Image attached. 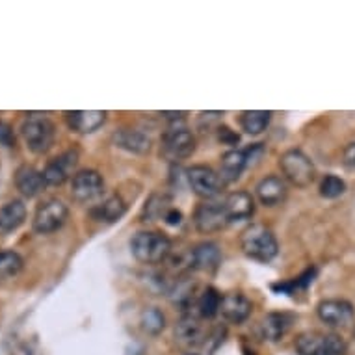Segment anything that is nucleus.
Returning a JSON list of instances; mask_svg holds the SVG:
<instances>
[{
	"label": "nucleus",
	"mask_w": 355,
	"mask_h": 355,
	"mask_svg": "<svg viewBox=\"0 0 355 355\" xmlns=\"http://www.w3.org/2000/svg\"><path fill=\"white\" fill-rule=\"evenodd\" d=\"M21 136L30 151L34 155H43L54 146L56 128L45 114L32 112V114H26L21 123Z\"/></svg>",
	"instance_id": "nucleus-1"
},
{
	"label": "nucleus",
	"mask_w": 355,
	"mask_h": 355,
	"mask_svg": "<svg viewBox=\"0 0 355 355\" xmlns=\"http://www.w3.org/2000/svg\"><path fill=\"white\" fill-rule=\"evenodd\" d=\"M132 255L144 264H158L168 259L171 253V240L162 233L155 231H140L130 240Z\"/></svg>",
	"instance_id": "nucleus-2"
},
{
	"label": "nucleus",
	"mask_w": 355,
	"mask_h": 355,
	"mask_svg": "<svg viewBox=\"0 0 355 355\" xmlns=\"http://www.w3.org/2000/svg\"><path fill=\"white\" fill-rule=\"evenodd\" d=\"M240 244H242L245 255L261 262H270L279 251L275 234L261 223L245 229L240 239Z\"/></svg>",
	"instance_id": "nucleus-3"
},
{
	"label": "nucleus",
	"mask_w": 355,
	"mask_h": 355,
	"mask_svg": "<svg viewBox=\"0 0 355 355\" xmlns=\"http://www.w3.org/2000/svg\"><path fill=\"white\" fill-rule=\"evenodd\" d=\"M281 173L285 181L297 188L311 187L316 179V168L313 160L300 149H288L279 158Z\"/></svg>",
	"instance_id": "nucleus-4"
},
{
	"label": "nucleus",
	"mask_w": 355,
	"mask_h": 355,
	"mask_svg": "<svg viewBox=\"0 0 355 355\" xmlns=\"http://www.w3.org/2000/svg\"><path fill=\"white\" fill-rule=\"evenodd\" d=\"M67 218H69L67 207L60 199H49L45 203H41L35 210L32 227H34L35 233L51 234L64 227Z\"/></svg>",
	"instance_id": "nucleus-5"
},
{
	"label": "nucleus",
	"mask_w": 355,
	"mask_h": 355,
	"mask_svg": "<svg viewBox=\"0 0 355 355\" xmlns=\"http://www.w3.org/2000/svg\"><path fill=\"white\" fill-rule=\"evenodd\" d=\"M300 355H346V344L338 335L303 333L296 340Z\"/></svg>",
	"instance_id": "nucleus-6"
},
{
	"label": "nucleus",
	"mask_w": 355,
	"mask_h": 355,
	"mask_svg": "<svg viewBox=\"0 0 355 355\" xmlns=\"http://www.w3.org/2000/svg\"><path fill=\"white\" fill-rule=\"evenodd\" d=\"M196 151V138L182 125H175L168 128L162 136V155L168 160H184Z\"/></svg>",
	"instance_id": "nucleus-7"
},
{
	"label": "nucleus",
	"mask_w": 355,
	"mask_h": 355,
	"mask_svg": "<svg viewBox=\"0 0 355 355\" xmlns=\"http://www.w3.org/2000/svg\"><path fill=\"white\" fill-rule=\"evenodd\" d=\"M187 173L192 190L203 199L216 198L223 190V184H225L220 173L209 168V166H192Z\"/></svg>",
	"instance_id": "nucleus-8"
},
{
	"label": "nucleus",
	"mask_w": 355,
	"mask_h": 355,
	"mask_svg": "<svg viewBox=\"0 0 355 355\" xmlns=\"http://www.w3.org/2000/svg\"><path fill=\"white\" fill-rule=\"evenodd\" d=\"M103 192H105V181L95 169H82L71 179V196L80 203L94 201Z\"/></svg>",
	"instance_id": "nucleus-9"
},
{
	"label": "nucleus",
	"mask_w": 355,
	"mask_h": 355,
	"mask_svg": "<svg viewBox=\"0 0 355 355\" xmlns=\"http://www.w3.org/2000/svg\"><path fill=\"white\" fill-rule=\"evenodd\" d=\"M193 223L199 233L209 234L218 233L223 227H227L231 221H229L223 203H203L199 205L193 214Z\"/></svg>",
	"instance_id": "nucleus-10"
},
{
	"label": "nucleus",
	"mask_w": 355,
	"mask_h": 355,
	"mask_svg": "<svg viewBox=\"0 0 355 355\" xmlns=\"http://www.w3.org/2000/svg\"><path fill=\"white\" fill-rule=\"evenodd\" d=\"M76 164H78V151L76 149L62 153L45 166L43 179H45L49 187H62L69 179L71 173L75 171Z\"/></svg>",
	"instance_id": "nucleus-11"
},
{
	"label": "nucleus",
	"mask_w": 355,
	"mask_h": 355,
	"mask_svg": "<svg viewBox=\"0 0 355 355\" xmlns=\"http://www.w3.org/2000/svg\"><path fill=\"white\" fill-rule=\"evenodd\" d=\"M318 318L331 327H346L354 320V305L346 300H324L318 303Z\"/></svg>",
	"instance_id": "nucleus-12"
},
{
	"label": "nucleus",
	"mask_w": 355,
	"mask_h": 355,
	"mask_svg": "<svg viewBox=\"0 0 355 355\" xmlns=\"http://www.w3.org/2000/svg\"><path fill=\"white\" fill-rule=\"evenodd\" d=\"M251 309H253L251 302L244 294L231 292V294L221 296L220 315L231 324H242V322L248 320L251 315Z\"/></svg>",
	"instance_id": "nucleus-13"
},
{
	"label": "nucleus",
	"mask_w": 355,
	"mask_h": 355,
	"mask_svg": "<svg viewBox=\"0 0 355 355\" xmlns=\"http://www.w3.org/2000/svg\"><path fill=\"white\" fill-rule=\"evenodd\" d=\"M288 188L286 181L281 179L277 175H270L264 177L259 184H257V198L264 207H277L286 199Z\"/></svg>",
	"instance_id": "nucleus-14"
},
{
	"label": "nucleus",
	"mask_w": 355,
	"mask_h": 355,
	"mask_svg": "<svg viewBox=\"0 0 355 355\" xmlns=\"http://www.w3.org/2000/svg\"><path fill=\"white\" fill-rule=\"evenodd\" d=\"M188 261H190V268L214 272L220 266L221 251L214 242H203L188 253Z\"/></svg>",
	"instance_id": "nucleus-15"
},
{
	"label": "nucleus",
	"mask_w": 355,
	"mask_h": 355,
	"mask_svg": "<svg viewBox=\"0 0 355 355\" xmlns=\"http://www.w3.org/2000/svg\"><path fill=\"white\" fill-rule=\"evenodd\" d=\"M65 119L75 132L78 135H89L97 128L103 127L106 121V112L103 110H75L65 112Z\"/></svg>",
	"instance_id": "nucleus-16"
},
{
	"label": "nucleus",
	"mask_w": 355,
	"mask_h": 355,
	"mask_svg": "<svg viewBox=\"0 0 355 355\" xmlns=\"http://www.w3.org/2000/svg\"><path fill=\"white\" fill-rule=\"evenodd\" d=\"M15 187L24 198H35V196H40L43 192L47 182L43 179V171H37L34 166L23 164L15 171Z\"/></svg>",
	"instance_id": "nucleus-17"
},
{
	"label": "nucleus",
	"mask_w": 355,
	"mask_h": 355,
	"mask_svg": "<svg viewBox=\"0 0 355 355\" xmlns=\"http://www.w3.org/2000/svg\"><path fill=\"white\" fill-rule=\"evenodd\" d=\"M175 337H177V343L187 346V348H192V346H199V344L205 343V329L199 322V316L196 315H184L179 320V324L175 326Z\"/></svg>",
	"instance_id": "nucleus-18"
},
{
	"label": "nucleus",
	"mask_w": 355,
	"mask_h": 355,
	"mask_svg": "<svg viewBox=\"0 0 355 355\" xmlns=\"http://www.w3.org/2000/svg\"><path fill=\"white\" fill-rule=\"evenodd\" d=\"M223 207H225L229 221L250 220L255 212V201L251 198V193L244 192V190L229 193L223 201Z\"/></svg>",
	"instance_id": "nucleus-19"
},
{
	"label": "nucleus",
	"mask_w": 355,
	"mask_h": 355,
	"mask_svg": "<svg viewBox=\"0 0 355 355\" xmlns=\"http://www.w3.org/2000/svg\"><path fill=\"white\" fill-rule=\"evenodd\" d=\"M114 141L117 147H121L128 153H135V155H144L151 149L149 136L144 135L138 128H119L114 135Z\"/></svg>",
	"instance_id": "nucleus-20"
},
{
	"label": "nucleus",
	"mask_w": 355,
	"mask_h": 355,
	"mask_svg": "<svg viewBox=\"0 0 355 355\" xmlns=\"http://www.w3.org/2000/svg\"><path fill=\"white\" fill-rule=\"evenodd\" d=\"M26 220V205L21 199L8 201L0 209V234H10L17 231Z\"/></svg>",
	"instance_id": "nucleus-21"
},
{
	"label": "nucleus",
	"mask_w": 355,
	"mask_h": 355,
	"mask_svg": "<svg viewBox=\"0 0 355 355\" xmlns=\"http://www.w3.org/2000/svg\"><path fill=\"white\" fill-rule=\"evenodd\" d=\"M292 324V316L285 315V313H270L262 318L261 322V335L264 340L275 343L285 337V333L288 331V327Z\"/></svg>",
	"instance_id": "nucleus-22"
},
{
	"label": "nucleus",
	"mask_w": 355,
	"mask_h": 355,
	"mask_svg": "<svg viewBox=\"0 0 355 355\" xmlns=\"http://www.w3.org/2000/svg\"><path fill=\"white\" fill-rule=\"evenodd\" d=\"M245 168H248L245 153L239 151V149H233V151H227L221 157L220 177L223 179V182H233L236 179H240V175H242V171Z\"/></svg>",
	"instance_id": "nucleus-23"
},
{
	"label": "nucleus",
	"mask_w": 355,
	"mask_h": 355,
	"mask_svg": "<svg viewBox=\"0 0 355 355\" xmlns=\"http://www.w3.org/2000/svg\"><path fill=\"white\" fill-rule=\"evenodd\" d=\"M127 212V205L119 196H110L108 199H105L103 203L97 205L94 210H92V216L95 220L105 221V223H114L121 218L123 214Z\"/></svg>",
	"instance_id": "nucleus-24"
},
{
	"label": "nucleus",
	"mask_w": 355,
	"mask_h": 355,
	"mask_svg": "<svg viewBox=\"0 0 355 355\" xmlns=\"http://www.w3.org/2000/svg\"><path fill=\"white\" fill-rule=\"evenodd\" d=\"M270 119H272V112L248 110L242 112V116H240V125H242V128H244L248 135L257 136L266 130Z\"/></svg>",
	"instance_id": "nucleus-25"
},
{
	"label": "nucleus",
	"mask_w": 355,
	"mask_h": 355,
	"mask_svg": "<svg viewBox=\"0 0 355 355\" xmlns=\"http://www.w3.org/2000/svg\"><path fill=\"white\" fill-rule=\"evenodd\" d=\"M220 303L221 294L216 288L209 286L205 288V292L198 300V315L201 318H214L216 315H220Z\"/></svg>",
	"instance_id": "nucleus-26"
},
{
	"label": "nucleus",
	"mask_w": 355,
	"mask_h": 355,
	"mask_svg": "<svg viewBox=\"0 0 355 355\" xmlns=\"http://www.w3.org/2000/svg\"><path fill=\"white\" fill-rule=\"evenodd\" d=\"M23 257L15 251H0V281L10 279L23 270Z\"/></svg>",
	"instance_id": "nucleus-27"
},
{
	"label": "nucleus",
	"mask_w": 355,
	"mask_h": 355,
	"mask_svg": "<svg viewBox=\"0 0 355 355\" xmlns=\"http://www.w3.org/2000/svg\"><path fill=\"white\" fill-rule=\"evenodd\" d=\"M141 327H144V331L158 335L166 327V316L158 307H147L141 313Z\"/></svg>",
	"instance_id": "nucleus-28"
},
{
	"label": "nucleus",
	"mask_w": 355,
	"mask_h": 355,
	"mask_svg": "<svg viewBox=\"0 0 355 355\" xmlns=\"http://www.w3.org/2000/svg\"><path fill=\"white\" fill-rule=\"evenodd\" d=\"M346 192V182L337 175H326L320 182V196L326 199L340 198Z\"/></svg>",
	"instance_id": "nucleus-29"
},
{
	"label": "nucleus",
	"mask_w": 355,
	"mask_h": 355,
	"mask_svg": "<svg viewBox=\"0 0 355 355\" xmlns=\"http://www.w3.org/2000/svg\"><path fill=\"white\" fill-rule=\"evenodd\" d=\"M169 207V199L166 196H153L149 203L146 205V216L149 220H158V218H166Z\"/></svg>",
	"instance_id": "nucleus-30"
},
{
	"label": "nucleus",
	"mask_w": 355,
	"mask_h": 355,
	"mask_svg": "<svg viewBox=\"0 0 355 355\" xmlns=\"http://www.w3.org/2000/svg\"><path fill=\"white\" fill-rule=\"evenodd\" d=\"M0 146L13 147L15 146V135L13 128L6 121H0Z\"/></svg>",
	"instance_id": "nucleus-31"
},
{
	"label": "nucleus",
	"mask_w": 355,
	"mask_h": 355,
	"mask_svg": "<svg viewBox=\"0 0 355 355\" xmlns=\"http://www.w3.org/2000/svg\"><path fill=\"white\" fill-rule=\"evenodd\" d=\"M218 136H220V140L223 141V144H229V146H236L239 144V135H234L233 130L227 127H220L218 128Z\"/></svg>",
	"instance_id": "nucleus-32"
},
{
	"label": "nucleus",
	"mask_w": 355,
	"mask_h": 355,
	"mask_svg": "<svg viewBox=\"0 0 355 355\" xmlns=\"http://www.w3.org/2000/svg\"><path fill=\"white\" fill-rule=\"evenodd\" d=\"M344 166L349 169H355V141L344 149Z\"/></svg>",
	"instance_id": "nucleus-33"
},
{
	"label": "nucleus",
	"mask_w": 355,
	"mask_h": 355,
	"mask_svg": "<svg viewBox=\"0 0 355 355\" xmlns=\"http://www.w3.org/2000/svg\"><path fill=\"white\" fill-rule=\"evenodd\" d=\"M164 220H166V223H168V225H171V227H177V225H181L182 214L177 209H169L168 214H166V218H164Z\"/></svg>",
	"instance_id": "nucleus-34"
}]
</instances>
